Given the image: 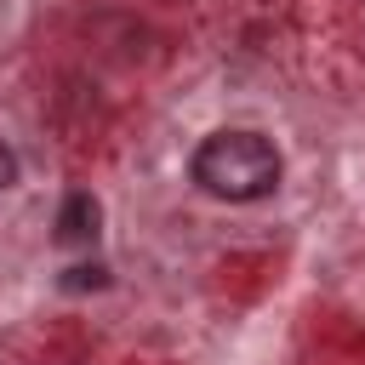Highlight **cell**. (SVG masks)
Segmentation results:
<instances>
[{
    "instance_id": "6da1fadb",
    "label": "cell",
    "mask_w": 365,
    "mask_h": 365,
    "mask_svg": "<svg viewBox=\"0 0 365 365\" xmlns=\"http://www.w3.org/2000/svg\"><path fill=\"white\" fill-rule=\"evenodd\" d=\"M279 148L262 131H217L194 148V182L228 205L268 200L279 188Z\"/></svg>"
},
{
    "instance_id": "7a4b0ae2",
    "label": "cell",
    "mask_w": 365,
    "mask_h": 365,
    "mask_svg": "<svg viewBox=\"0 0 365 365\" xmlns=\"http://www.w3.org/2000/svg\"><path fill=\"white\" fill-rule=\"evenodd\" d=\"M97 217H103L97 200H91L86 188H74V194L57 205V240H63V245H86V240L97 234Z\"/></svg>"
},
{
    "instance_id": "3957f363",
    "label": "cell",
    "mask_w": 365,
    "mask_h": 365,
    "mask_svg": "<svg viewBox=\"0 0 365 365\" xmlns=\"http://www.w3.org/2000/svg\"><path fill=\"white\" fill-rule=\"evenodd\" d=\"M17 182V154H11V143L0 137V188H11Z\"/></svg>"
}]
</instances>
